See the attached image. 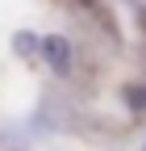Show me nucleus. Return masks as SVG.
I'll return each instance as SVG.
<instances>
[{"instance_id":"nucleus-1","label":"nucleus","mask_w":146,"mask_h":151,"mask_svg":"<svg viewBox=\"0 0 146 151\" xmlns=\"http://www.w3.org/2000/svg\"><path fill=\"white\" fill-rule=\"evenodd\" d=\"M42 55L50 59L54 71H67V67H71V50H67L63 38H42Z\"/></svg>"},{"instance_id":"nucleus-2","label":"nucleus","mask_w":146,"mask_h":151,"mask_svg":"<svg viewBox=\"0 0 146 151\" xmlns=\"http://www.w3.org/2000/svg\"><path fill=\"white\" fill-rule=\"evenodd\" d=\"M130 105L134 109H146V88H130Z\"/></svg>"}]
</instances>
